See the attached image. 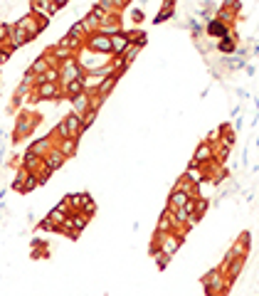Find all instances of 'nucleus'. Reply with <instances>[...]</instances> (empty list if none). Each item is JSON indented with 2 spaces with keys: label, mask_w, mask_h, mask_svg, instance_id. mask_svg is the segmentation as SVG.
I'll use <instances>...</instances> for the list:
<instances>
[{
  "label": "nucleus",
  "mask_w": 259,
  "mask_h": 296,
  "mask_svg": "<svg viewBox=\"0 0 259 296\" xmlns=\"http://www.w3.org/2000/svg\"><path fill=\"white\" fill-rule=\"evenodd\" d=\"M40 124V116L32 111H20L17 113V121H15V131H13V143H20L22 139H28L30 133L35 131V126Z\"/></svg>",
  "instance_id": "f257e3e1"
},
{
  "label": "nucleus",
  "mask_w": 259,
  "mask_h": 296,
  "mask_svg": "<svg viewBox=\"0 0 259 296\" xmlns=\"http://www.w3.org/2000/svg\"><path fill=\"white\" fill-rule=\"evenodd\" d=\"M82 74H84V70H82L77 55L67 57V59L59 62V84H67V82H72V79H79Z\"/></svg>",
  "instance_id": "f03ea898"
},
{
  "label": "nucleus",
  "mask_w": 259,
  "mask_h": 296,
  "mask_svg": "<svg viewBox=\"0 0 259 296\" xmlns=\"http://www.w3.org/2000/svg\"><path fill=\"white\" fill-rule=\"evenodd\" d=\"M86 50H94V52H101V55H111V37L104 35V32H89L84 40Z\"/></svg>",
  "instance_id": "7ed1b4c3"
},
{
  "label": "nucleus",
  "mask_w": 259,
  "mask_h": 296,
  "mask_svg": "<svg viewBox=\"0 0 259 296\" xmlns=\"http://www.w3.org/2000/svg\"><path fill=\"white\" fill-rule=\"evenodd\" d=\"M232 28L227 22H222V20H217V17H210L207 20V25H205V35L210 37V40H220V37H225V35H230Z\"/></svg>",
  "instance_id": "20e7f679"
},
{
  "label": "nucleus",
  "mask_w": 259,
  "mask_h": 296,
  "mask_svg": "<svg viewBox=\"0 0 259 296\" xmlns=\"http://www.w3.org/2000/svg\"><path fill=\"white\" fill-rule=\"evenodd\" d=\"M30 10L35 15H42V17H50V20H52L62 8H57L52 0H30Z\"/></svg>",
  "instance_id": "39448f33"
},
{
  "label": "nucleus",
  "mask_w": 259,
  "mask_h": 296,
  "mask_svg": "<svg viewBox=\"0 0 259 296\" xmlns=\"http://www.w3.org/2000/svg\"><path fill=\"white\" fill-rule=\"evenodd\" d=\"M62 124H64V128H67V136H69V139H82V136H84L82 116H77V113H67V116L62 119Z\"/></svg>",
  "instance_id": "423d86ee"
},
{
  "label": "nucleus",
  "mask_w": 259,
  "mask_h": 296,
  "mask_svg": "<svg viewBox=\"0 0 259 296\" xmlns=\"http://www.w3.org/2000/svg\"><path fill=\"white\" fill-rule=\"evenodd\" d=\"M30 42H32V40H30L28 32L13 22V25H10V32H8V44H10L13 50H20V47H25V44H30Z\"/></svg>",
  "instance_id": "0eeeda50"
},
{
  "label": "nucleus",
  "mask_w": 259,
  "mask_h": 296,
  "mask_svg": "<svg viewBox=\"0 0 259 296\" xmlns=\"http://www.w3.org/2000/svg\"><path fill=\"white\" fill-rule=\"evenodd\" d=\"M237 42H240V37L234 35V32H230V35H225V37H220L215 44V50L220 52L222 57H230L237 52Z\"/></svg>",
  "instance_id": "6e6552de"
},
{
  "label": "nucleus",
  "mask_w": 259,
  "mask_h": 296,
  "mask_svg": "<svg viewBox=\"0 0 259 296\" xmlns=\"http://www.w3.org/2000/svg\"><path fill=\"white\" fill-rule=\"evenodd\" d=\"M69 106H72V113L82 116L86 109H91V94H89L86 89H84V92H79L77 97L69 99Z\"/></svg>",
  "instance_id": "1a4fd4ad"
},
{
  "label": "nucleus",
  "mask_w": 259,
  "mask_h": 296,
  "mask_svg": "<svg viewBox=\"0 0 259 296\" xmlns=\"http://www.w3.org/2000/svg\"><path fill=\"white\" fill-rule=\"evenodd\" d=\"M111 37V55H124L126 52V47L131 44V37L126 30H119L114 35H109Z\"/></svg>",
  "instance_id": "9d476101"
},
{
  "label": "nucleus",
  "mask_w": 259,
  "mask_h": 296,
  "mask_svg": "<svg viewBox=\"0 0 259 296\" xmlns=\"http://www.w3.org/2000/svg\"><path fill=\"white\" fill-rule=\"evenodd\" d=\"M44 163H47V166H50L52 170H59V168H64V163H67V155L62 153L57 146H52V148L44 153Z\"/></svg>",
  "instance_id": "9b49d317"
},
{
  "label": "nucleus",
  "mask_w": 259,
  "mask_h": 296,
  "mask_svg": "<svg viewBox=\"0 0 259 296\" xmlns=\"http://www.w3.org/2000/svg\"><path fill=\"white\" fill-rule=\"evenodd\" d=\"M89 220H91V217H89V215H86V212H69V217H67V220H64V222H67V225L72 227L74 232H77V235H82V232H84V227L89 225Z\"/></svg>",
  "instance_id": "f8f14e48"
},
{
  "label": "nucleus",
  "mask_w": 259,
  "mask_h": 296,
  "mask_svg": "<svg viewBox=\"0 0 259 296\" xmlns=\"http://www.w3.org/2000/svg\"><path fill=\"white\" fill-rule=\"evenodd\" d=\"M57 47L69 50L72 55H77V52L84 47V40H82V37H74V35H69V32H64V37H59V40H57Z\"/></svg>",
  "instance_id": "ddd939ff"
},
{
  "label": "nucleus",
  "mask_w": 259,
  "mask_h": 296,
  "mask_svg": "<svg viewBox=\"0 0 259 296\" xmlns=\"http://www.w3.org/2000/svg\"><path fill=\"white\" fill-rule=\"evenodd\" d=\"M175 217H173V210L171 208H166V210L160 212V217H158V225H156V232H163V235H166V232H173V230H175Z\"/></svg>",
  "instance_id": "4468645a"
},
{
  "label": "nucleus",
  "mask_w": 259,
  "mask_h": 296,
  "mask_svg": "<svg viewBox=\"0 0 259 296\" xmlns=\"http://www.w3.org/2000/svg\"><path fill=\"white\" fill-rule=\"evenodd\" d=\"M119 79H121V74H109V77H104V79H101V84L97 86V94H101V97L104 99H109V94H111V92H114V86L119 84Z\"/></svg>",
  "instance_id": "2eb2a0df"
},
{
  "label": "nucleus",
  "mask_w": 259,
  "mask_h": 296,
  "mask_svg": "<svg viewBox=\"0 0 259 296\" xmlns=\"http://www.w3.org/2000/svg\"><path fill=\"white\" fill-rule=\"evenodd\" d=\"M52 146H55V139H52V133H50V136H44V139H37V141H32L28 151H32V153H37V155H42V158H44V153H47Z\"/></svg>",
  "instance_id": "dca6fc26"
},
{
  "label": "nucleus",
  "mask_w": 259,
  "mask_h": 296,
  "mask_svg": "<svg viewBox=\"0 0 259 296\" xmlns=\"http://www.w3.org/2000/svg\"><path fill=\"white\" fill-rule=\"evenodd\" d=\"M210 158H215V155H213V143H207V141L198 143V148H195V153H193V161H195V163H205V161H210Z\"/></svg>",
  "instance_id": "f3484780"
},
{
  "label": "nucleus",
  "mask_w": 259,
  "mask_h": 296,
  "mask_svg": "<svg viewBox=\"0 0 259 296\" xmlns=\"http://www.w3.org/2000/svg\"><path fill=\"white\" fill-rule=\"evenodd\" d=\"M55 146H57L62 153L67 155V158H72V155H77V148H79V139H59V141H55Z\"/></svg>",
  "instance_id": "a211bd4d"
},
{
  "label": "nucleus",
  "mask_w": 259,
  "mask_h": 296,
  "mask_svg": "<svg viewBox=\"0 0 259 296\" xmlns=\"http://www.w3.org/2000/svg\"><path fill=\"white\" fill-rule=\"evenodd\" d=\"M40 163H42V155L32 153V151H25V153H22V158H20V166H22V168H28L30 173H35Z\"/></svg>",
  "instance_id": "6ab92c4d"
},
{
  "label": "nucleus",
  "mask_w": 259,
  "mask_h": 296,
  "mask_svg": "<svg viewBox=\"0 0 259 296\" xmlns=\"http://www.w3.org/2000/svg\"><path fill=\"white\" fill-rule=\"evenodd\" d=\"M64 200L69 202V210H72V212H79L82 208H84L86 200H91V195H89V193H72V195H67Z\"/></svg>",
  "instance_id": "aec40b11"
},
{
  "label": "nucleus",
  "mask_w": 259,
  "mask_h": 296,
  "mask_svg": "<svg viewBox=\"0 0 259 296\" xmlns=\"http://www.w3.org/2000/svg\"><path fill=\"white\" fill-rule=\"evenodd\" d=\"M187 200H190V195H187L185 190H175V188H173L171 195H168V208H171V210H175V208H183Z\"/></svg>",
  "instance_id": "412c9836"
},
{
  "label": "nucleus",
  "mask_w": 259,
  "mask_h": 296,
  "mask_svg": "<svg viewBox=\"0 0 259 296\" xmlns=\"http://www.w3.org/2000/svg\"><path fill=\"white\" fill-rule=\"evenodd\" d=\"M50 67H52V64H50V57H47V52H42L37 59H32V62H30L28 70L32 72V74H42V72H47Z\"/></svg>",
  "instance_id": "4be33fe9"
},
{
  "label": "nucleus",
  "mask_w": 259,
  "mask_h": 296,
  "mask_svg": "<svg viewBox=\"0 0 259 296\" xmlns=\"http://www.w3.org/2000/svg\"><path fill=\"white\" fill-rule=\"evenodd\" d=\"M62 92H64V99H67V101H69L72 97H77L79 92H84L82 77H79V79H72V82H67V84H62Z\"/></svg>",
  "instance_id": "5701e85b"
},
{
  "label": "nucleus",
  "mask_w": 259,
  "mask_h": 296,
  "mask_svg": "<svg viewBox=\"0 0 259 296\" xmlns=\"http://www.w3.org/2000/svg\"><path fill=\"white\" fill-rule=\"evenodd\" d=\"M175 3H178V0H163L160 13L156 15V22H166V20H171L173 15H175Z\"/></svg>",
  "instance_id": "b1692460"
},
{
  "label": "nucleus",
  "mask_w": 259,
  "mask_h": 296,
  "mask_svg": "<svg viewBox=\"0 0 259 296\" xmlns=\"http://www.w3.org/2000/svg\"><path fill=\"white\" fill-rule=\"evenodd\" d=\"M151 257L156 259V264H158V269L163 271V269H168V264H171V254H166L163 249H158V247H151Z\"/></svg>",
  "instance_id": "393cba45"
},
{
  "label": "nucleus",
  "mask_w": 259,
  "mask_h": 296,
  "mask_svg": "<svg viewBox=\"0 0 259 296\" xmlns=\"http://www.w3.org/2000/svg\"><path fill=\"white\" fill-rule=\"evenodd\" d=\"M82 22H84V28L89 30V32H97V30L101 28V17H99V15H94L91 10H86V13H84Z\"/></svg>",
  "instance_id": "a878e982"
},
{
  "label": "nucleus",
  "mask_w": 259,
  "mask_h": 296,
  "mask_svg": "<svg viewBox=\"0 0 259 296\" xmlns=\"http://www.w3.org/2000/svg\"><path fill=\"white\" fill-rule=\"evenodd\" d=\"M97 116H99V109H86V111L82 113V128H84V133H86V131H89L91 126H94Z\"/></svg>",
  "instance_id": "bb28decb"
},
{
  "label": "nucleus",
  "mask_w": 259,
  "mask_h": 296,
  "mask_svg": "<svg viewBox=\"0 0 259 296\" xmlns=\"http://www.w3.org/2000/svg\"><path fill=\"white\" fill-rule=\"evenodd\" d=\"M28 173H30L28 168H22V166H20V168L15 170V178H13V185H10V188H13V190H17V193H22V183H25Z\"/></svg>",
  "instance_id": "cd10ccee"
},
{
  "label": "nucleus",
  "mask_w": 259,
  "mask_h": 296,
  "mask_svg": "<svg viewBox=\"0 0 259 296\" xmlns=\"http://www.w3.org/2000/svg\"><path fill=\"white\" fill-rule=\"evenodd\" d=\"M47 217H50V220H52L55 225H62V222H64L67 217H69V212L62 210V208H52V210L47 212Z\"/></svg>",
  "instance_id": "c85d7f7f"
},
{
  "label": "nucleus",
  "mask_w": 259,
  "mask_h": 296,
  "mask_svg": "<svg viewBox=\"0 0 259 296\" xmlns=\"http://www.w3.org/2000/svg\"><path fill=\"white\" fill-rule=\"evenodd\" d=\"M40 178L35 175V173H28V178H25V183H22V193H32L35 188H40Z\"/></svg>",
  "instance_id": "c756f323"
},
{
  "label": "nucleus",
  "mask_w": 259,
  "mask_h": 296,
  "mask_svg": "<svg viewBox=\"0 0 259 296\" xmlns=\"http://www.w3.org/2000/svg\"><path fill=\"white\" fill-rule=\"evenodd\" d=\"M69 35H74V37H82V40H86V35H89V30L84 28V22L82 20H77V22H72V28L67 30Z\"/></svg>",
  "instance_id": "7c9ffc66"
},
{
  "label": "nucleus",
  "mask_w": 259,
  "mask_h": 296,
  "mask_svg": "<svg viewBox=\"0 0 259 296\" xmlns=\"http://www.w3.org/2000/svg\"><path fill=\"white\" fill-rule=\"evenodd\" d=\"M141 50H144V47H141V44H136V42H131L129 47H126V52H124V59H126V64H129V67H131V62L138 57V52H141Z\"/></svg>",
  "instance_id": "2f4dec72"
},
{
  "label": "nucleus",
  "mask_w": 259,
  "mask_h": 296,
  "mask_svg": "<svg viewBox=\"0 0 259 296\" xmlns=\"http://www.w3.org/2000/svg\"><path fill=\"white\" fill-rule=\"evenodd\" d=\"M220 8H225V10H232V13H242V0H222L220 3Z\"/></svg>",
  "instance_id": "473e14b6"
},
{
  "label": "nucleus",
  "mask_w": 259,
  "mask_h": 296,
  "mask_svg": "<svg viewBox=\"0 0 259 296\" xmlns=\"http://www.w3.org/2000/svg\"><path fill=\"white\" fill-rule=\"evenodd\" d=\"M13 47H10V44H3V47H0V67H3V64H5V62H10V59H13Z\"/></svg>",
  "instance_id": "72a5a7b5"
},
{
  "label": "nucleus",
  "mask_w": 259,
  "mask_h": 296,
  "mask_svg": "<svg viewBox=\"0 0 259 296\" xmlns=\"http://www.w3.org/2000/svg\"><path fill=\"white\" fill-rule=\"evenodd\" d=\"M57 227L59 225H55L50 217H44V220H40V222H37V230H42V232H57Z\"/></svg>",
  "instance_id": "f704fd0d"
},
{
  "label": "nucleus",
  "mask_w": 259,
  "mask_h": 296,
  "mask_svg": "<svg viewBox=\"0 0 259 296\" xmlns=\"http://www.w3.org/2000/svg\"><path fill=\"white\" fill-rule=\"evenodd\" d=\"M82 212H86L89 217H94V215H97V202H94V200H86L84 208H82Z\"/></svg>",
  "instance_id": "c9c22d12"
},
{
  "label": "nucleus",
  "mask_w": 259,
  "mask_h": 296,
  "mask_svg": "<svg viewBox=\"0 0 259 296\" xmlns=\"http://www.w3.org/2000/svg\"><path fill=\"white\" fill-rule=\"evenodd\" d=\"M245 72H247V77H254V64H245Z\"/></svg>",
  "instance_id": "e433bc0d"
},
{
  "label": "nucleus",
  "mask_w": 259,
  "mask_h": 296,
  "mask_svg": "<svg viewBox=\"0 0 259 296\" xmlns=\"http://www.w3.org/2000/svg\"><path fill=\"white\" fill-rule=\"evenodd\" d=\"M237 97H240V99H249V94H247L245 89H237Z\"/></svg>",
  "instance_id": "4c0bfd02"
},
{
  "label": "nucleus",
  "mask_w": 259,
  "mask_h": 296,
  "mask_svg": "<svg viewBox=\"0 0 259 296\" xmlns=\"http://www.w3.org/2000/svg\"><path fill=\"white\" fill-rule=\"evenodd\" d=\"M52 3H55V5H57V8H64V5H67V3H69V0H52Z\"/></svg>",
  "instance_id": "58836bf2"
}]
</instances>
